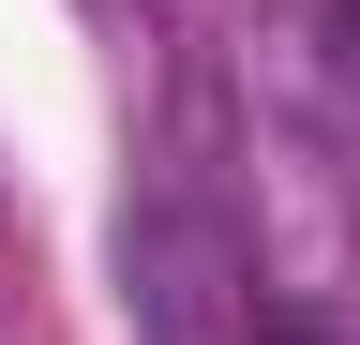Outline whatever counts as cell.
<instances>
[{
    "mask_svg": "<svg viewBox=\"0 0 360 345\" xmlns=\"http://www.w3.org/2000/svg\"><path fill=\"white\" fill-rule=\"evenodd\" d=\"M270 75L315 105V150L360 181V0H285V30H270Z\"/></svg>",
    "mask_w": 360,
    "mask_h": 345,
    "instance_id": "1",
    "label": "cell"
}]
</instances>
